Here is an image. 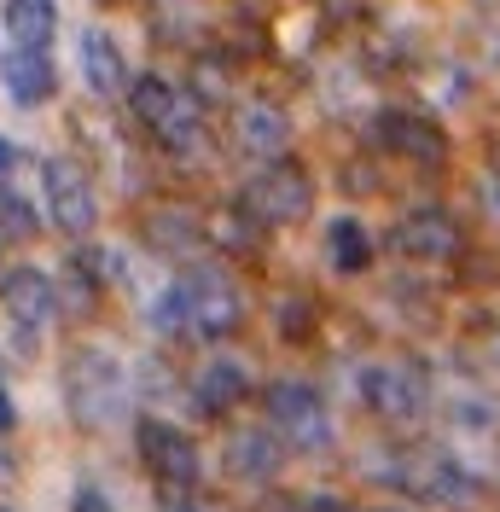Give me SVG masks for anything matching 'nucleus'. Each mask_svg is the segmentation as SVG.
<instances>
[{
  "label": "nucleus",
  "mask_w": 500,
  "mask_h": 512,
  "mask_svg": "<svg viewBox=\"0 0 500 512\" xmlns=\"http://www.w3.org/2000/svg\"><path fill=\"white\" fill-rule=\"evenodd\" d=\"M64 396H70V414L82 419V425H94V431H105V425H117L128 408V373L123 361L111 350H76L70 355V367H64Z\"/></svg>",
  "instance_id": "nucleus-1"
},
{
  "label": "nucleus",
  "mask_w": 500,
  "mask_h": 512,
  "mask_svg": "<svg viewBox=\"0 0 500 512\" xmlns=\"http://www.w3.org/2000/svg\"><path fill=\"white\" fill-rule=\"evenodd\" d=\"M128 111L152 128L157 146H163V152H175V158L198 152V140H204L198 105H192L175 82H163V76H134V88H128Z\"/></svg>",
  "instance_id": "nucleus-2"
},
{
  "label": "nucleus",
  "mask_w": 500,
  "mask_h": 512,
  "mask_svg": "<svg viewBox=\"0 0 500 512\" xmlns=\"http://www.w3.org/2000/svg\"><path fill=\"white\" fill-rule=\"evenodd\" d=\"M268 425L280 431L285 448H303V454L332 448V408H326V396L303 379L268 384Z\"/></svg>",
  "instance_id": "nucleus-3"
},
{
  "label": "nucleus",
  "mask_w": 500,
  "mask_h": 512,
  "mask_svg": "<svg viewBox=\"0 0 500 512\" xmlns=\"http://www.w3.org/2000/svg\"><path fill=\"white\" fill-rule=\"evenodd\" d=\"M309 210H314V181L297 169V163L268 158L256 175H250L245 216H256V222H268V227H285V222H303Z\"/></svg>",
  "instance_id": "nucleus-4"
},
{
  "label": "nucleus",
  "mask_w": 500,
  "mask_h": 512,
  "mask_svg": "<svg viewBox=\"0 0 500 512\" xmlns=\"http://www.w3.org/2000/svg\"><path fill=\"white\" fill-rule=\"evenodd\" d=\"M361 402L378 419H390V425H413V419H425V408H431V379L413 361H378V367L361 373Z\"/></svg>",
  "instance_id": "nucleus-5"
},
{
  "label": "nucleus",
  "mask_w": 500,
  "mask_h": 512,
  "mask_svg": "<svg viewBox=\"0 0 500 512\" xmlns=\"http://www.w3.org/2000/svg\"><path fill=\"white\" fill-rule=\"evenodd\" d=\"M407 478H413V489H419L425 501H437V507H448V512H477L483 507V478L471 472L454 448L419 454V460L407 466Z\"/></svg>",
  "instance_id": "nucleus-6"
},
{
  "label": "nucleus",
  "mask_w": 500,
  "mask_h": 512,
  "mask_svg": "<svg viewBox=\"0 0 500 512\" xmlns=\"http://www.w3.org/2000/svg\"><path fill=\"white\" fill-rule=\"evenodd\" d=\"M134 437H140V460H146V472H152L163 489H181L187 495L192 483H198V448H192L187 431H175L169 419H140L134 425Z\"/></svg>",
  "instance_id": "nucleus-7"
},
{
  "label": "nucleus",
  "mask_w": 500,
  "mask_h": 512,
  "mask_svg": "<svg viewBox=\"0 0 500 512\" xmlns=\"http://www.w3.org/2000/svg\"><path fill=\"white\" fill-rule=\"evenodd\" d=\"M41 198H47V216L59 233H88L99 222V204H94V187H88V175L76 169L70 158H47L41 163Z\"/></svg>",
  "instance_id": "nucleus-8"
},
{
  "label": "nucleus",
  "mask_w": 500,
  "mask_h": 512,
  "mask_svg": "<svg viewBox=\"0 0 500 512\" xmlns=\"http://www.w3.org/2000/svg\"><path fill=\"white\" fill-rule=\"evenodd\" d=\"M187 286H192V326H198L204 338H227V332L245 320V297H239V286H233V274L198 268Z\"/></svg>",
  "instance_id": "nucleus-9"
},
{
  "label": "nucleus",
  "mask_w": 500,
  "mask_h": 512,
  "mask_svg": "<svg viewBox=\"0 0 500 512\" xmlns=\"http://www.w3.org/2000/svg\"><path fill=\"white\" fill-rule=\"evenodd\" d=\"M396 251L419 256V262H448V256H460V222L437 204L413 210L407 222H396Z\"/></svg>",
  "instance_id": "nucleus-10"
},
{
  "label": "nucleus",
  "mask_w": 500,
  "mask_h": 512,
  "mask_svg": "<svg viewBox=\"0 0 500 512\" xmlns=\"http://www.w3.org/2000/svg\"><path fill=\"white\" fill-rule=\"evenodd\" d=\"M0 303H6V315L18 320L24 332H41L53 309H59V286L41 274V268H12L6 280H0Z\"/></svg>",
  "instance_id": "nucleus-11"
},
{
  "label": "nucleus",
  "mask_w": 500,
  "mask_h": 512,
  "mask_svg": "<svg viewBox=\"0 0 500 512\" xmlns=\"http://www.w3.org/2000/svg\"><path fill=\"white\" fill-rule=\"evenodd\" d=\"M378 134H384V146H390V152H407L413 163H442V158H448V140H442V128L431 123V117L384 111V117H378Z\"/></svg>",
  "instance_id": "nucleus-12"
},
{
  "label": "nucleus",
  "mask_w": 500,
  "mask_h": 512,
  "mask_svg": "<svg viewBox=\"0 0 500 512\" xmlns=\"http://www.w3.org/2000/svg\"><path fill=\"white\" fill-rule=\"evenodd\" d=\"M76 64H82V82H88L99 99H117L128 88L123 53L111 47V35H105V30H82V35H76Z\"/></svg>",
  "instance_id": "nucleus-13"
},
{
  "label": "nucleus",
  "mask_w": 500,
  "mask_h": 512,
  "mask_svg": "<svg viewBox=\"0 0 500 512\" xmlns=\"http://www.w3.org/2000/svg\"><path fill=\"white\" fill-rule=\"evenodd\" d=\"M245 367L233 361V355H210L204 367H198V379H192V396H198V408L204 414H227V408H239L245 402Z\"/></svg>",
  "instance_id": "nucleus-14"
},
{
  "label": "nucleus",
  "mask_w": 500,
  "mask_h": 512,
  "mask_svg": "<svg viewBox=\"0 0 500 512\" xmlns=\"http://www.w3.org/2000/svg\"><path fill=\"white\" fill-rule=\"evenodd\" d=\"M280 460H285L280 431H239V437L227 443V466H233V472H239L245 483L280 478Z\"/></svg>",
  "instance_id": "nucleus-15"
},
{
  "label": "nucleus",
  "mask_w": 500,
  "mask_h": 512,
  "mask_svg": "<svg viewBox=\"0 0 500 512\" xmlns=\"http://www.w3.org/2000/svg\"><path fill=\"white\" fill-rule=\"evenodd\" d=\"M0 76H6V94L18 99V105H41V99H53V88H59L47 47H18V59L6 64Z\"/></svg>",
  "instance_id": "nucleus-16"
},
{
  "label": "nucleus",
  "mask_w": 500,
  "mask_h": 512,
  "mask_svg": "<svg viewBox=\"0 0 500 512\" xmlns=\"http://www.w3.org/2000/svg\"><path fill=\"white\" fill-rule=\"evenodd\" d=\"M239 146L262 163L280 158L285 146H291V123H285L274 105H245V117H239Z\"/></svg>",
  "instance_id": "nucleus-17"
},
{
  "label": "nucleus",
  "mask_w": 500,
  "mask_h": 512,
  "mask_svg": "<svg viewBox=\"0 0 500 512\" xmlns=\"http://www.w3.org/2000/svg\"><path fill=\"white\" fill-rule=\"evenodd\" d=\"M6 30L18 47H47L59 30V6L53 0H6Z\"/></svg>",
  "instance_id": "nucleus-18"
},
{
  "label": "nucleus",
  "mask_w": 500,
  "mask_h": 512,
  "mask_svg": "<svg viewBox=\"0 0 500 512\" xmlns=\"http://www.w3.org/2000/svg\"><path fill=\"white\" fill-rule=\"evenodd\" d=\"M326 251H332L338 274H361L373 262V239H367V227L355 222V216H338V222L326 227Z\"/></svg>",
  "instance_id": "nucleus-19"
},
{
  "label": "nucleus",
  "mask_w": 500,
  "mask_h": 512,
  "mask_svg": "<svg viewBox=\"0 0 500 512\" xmlns=\"http://www.w3.org/2000/svg\"><path fill=\"white\" fill-rule=\"evenodd\" d=\"M152 326H157V332H181V326H192V286H187V280H181V286H169L163 297H157Z\"/></svg>",
  "instance_id": "nucleus-20"
},
{
  "label": "nucleus",
  "mask_w": 500,
  "mask_h": 512,
  "mask_svg": "<svg viewBox=\"0 0 500 512\" xmlns=\"http://www.w3.org/2000/svg\"><path fill=\"white\" fill-rule=\"evenodd\" d=\"M0 227H6V233H30V227H35L30 198H18V192L0 187Z\"/></svg>",
  "instance_id": "nucleus-21"
},
{
  "label": "nucleus",
  "mask_w": 500,
  "mask_h": 512,
  "mask_svg": "<svg viewBox=\"0 0 500 512\" xmlns=\"http://www.w3.org/2000/svg\"><path fill=\"white\" fill-rule=\"evenodd\" d=\"M477 198H483V216H489V222H500V169H489V175H483Z\"/></svg>",
  "instance_id": "nucleus-22"
},
{
  "label": "nucleus",
  "mask_w": 500,
  "mask_h": 512,
  "mask_svg": "<svg viewBox=\"0 0 500 512\" xmlns=\"http://www.w3.org/2000/svg\"><path fill=\"white\" fill-rule=\"evenodd\" d=\"M76 512H111V501L99 495L94 483H82V489H76Z\"/></svg>",
  "instance_id": "nucleus-23"
},
{
  "label": "nucleus",
  "mask_w": 500,
  "mask_h": 512,
  "mask_svg": "<svg viewBox=\"0 0 500 512\" xmlns=\"http://www.w3.org/2000/svg\"><path fill=\"white\" fill-rule=\"evenodd\" d=\"M18 425V408H12V396H6V384H0V437Z\"/></svg>",
  "instance_id": "nucleus-24"
},
{
  "label": "nucleus",
  "mask_w": 500,
  "mask_h": 512,
  "mask_svg": "<svg viewBox=\"0 0 500 512\" xmlns=\"http://www.w3.org/2000/svg\"><path fill=\"white\" fill-rule=\"evenodd\" d=\"M12 169H18V146H12V140H0V181H6Z\"/></svg>",
  "instance_id": "nucleus-25"
},
{
  "label": "nucleus",
  "mask_w": 500,
  "mask_h": 512,
  "mask_svg": "<svg viewBox=\"0 0 500 512\" xmlns=\"http://www.w3.org/2000/svg\"><path fill=\"white\" fill-rule=\"evenodd\" d=\"M163 512H216V507H210V501H192V495H181V501H169Z\"/></svg>",
  "instance_id": "nucleus-26"
},
{
  "label": "nucleus",
  "mask_w": 500,
  "mask_h": 512,
  "mask_svg": "<svg viewBox=\"0 0 500 512\" xmlns=\"http://www.w3.org/2000/svg\"><path fill=\"white\" fill-rule=\"evenodd\" d=\"M12 472H18V466H12V454H6V443H0V483H12Z\"/></svg>",
  "instance_id": "nucleus-27"
},
{
  "label": "nucleus",
  "mask_w": 500,
  "mask_h": 512,
  "mask_svg": "<svg viewBox=\"0 0 500 512\" xmlns=\"http://www.w3.org/2000/svg\"><path fill=\"white\" fill-rule=\"evenodd\" d=\"M239 6H250V12H256V6H262V0H239Z\"/></svg>",
  "instance_id": "nucleus-28"
},
{
  "label": "nucleus",
  "mask_w": 500,
  "mask_h": 512,
  "mask_svg": "<svg viewBox=\"0 0 500 512\" xmlns=\"http://www.w3.org/2000/svg\"><path fill=\"white\" fill-rule=\"evenodd\" d=\"M0 512H12V507H0Z\"/></svg>",
  "instance_id": "nucleus-29"
}]
</instances>
